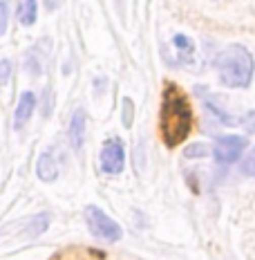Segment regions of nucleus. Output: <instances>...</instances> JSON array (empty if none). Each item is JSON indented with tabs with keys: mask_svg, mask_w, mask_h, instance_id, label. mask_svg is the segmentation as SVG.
I'll return each mask as SVG.
<instances>
[{
	"mask_svg": "<svg viewBox=\"0 0 255 260\" xmlns=\"http://www.w3.org/2000/svg\"><path fill=\"white\" fill-rule=\"evenodd\" d=\"M159 130L161 139L168 148L184 144L193 130V108L186 92L175 83H166L164 96H161L159 112Z\"/></svg>",
	"mask_w": 255,
	"mask_h": 260,
	"instance_id": "f257e3e1",
	"label": "nucleus"
},
{
	"mask_svg": "<svg viewBox=\"0 0 255 260\" xmlns=\"http://www.w3.org/2000/svg\"><path fill=\"white\" fill-rule=\"evenodd\" d=\"M215 70L220 74V81L226 88L240 90V88H248L251 85L255 61L246 47L233 43V45H226L215 56Z\"/></svg>",
	"mask_w": 255,
	"mask_h": 260,
	"instance_id": "f03ea898",
	"label": "nucleus"
},
{
	"mask_svg": "<svg viewBox=\"0 0 255 260\" xmlns=\"http://www.w3.org/2000/svg\"><path fill=\"white\" fill-rule=\"evenodd\" d=\"M85 222H88V229L92 234L96 238H101V240H105V242H117V240H121V236H123L121 226L99 207L85 209Z\"/></svg>",
	"mask_w": 255,
	"mask_h": 260,
	"instance_id": "7ed1b4c3",
	"label": "nucleus"
},
{
	"mask_svg": "<svg viewBox=\"0 0 255 260\" xmlns=\"http://www.w3.org/2000/svg\"><path fill=\"white\" fill-rule=\"evenodd\" d=\"M244 148H246V139L240 137V135H224L220 137L213 146V155L217 159V164H235L237 159L242 157Z\"/></svg>",
	"mask_w": 255,
	"mask_h": 260,
	"instance_id": "20e7f679",
	"label": "nucleus"
},
{
	"mask_svg": "<svg viewBox=\"0 0 255 260\" xmlns=\"http://www.w3.org/2000/svg\"><path fill=\"white\" fill-rule=\"evenodd\" d=\"M126 166V148H123V142L119 137H110L105 139L101 148V171L107 173V175H117V173L123 171Z\"/></svg>",
	"mask_w": 255,
	"mask_h": 260,
	"instance_id": "39448f33",
	"label": "nucleus"
},
{
	"mask_svg": "<svg viewBox=\"0 0 255 260\" xmlns=\"http://www.w3.org/2000/svg\"><path fill=\"white\" fill-rule=\"evenodd\" d=\"M36 110V94L34 92H23L18 99V106H16V112H14V128L20 130L27 121L31 119Z\"/></svg>",
	"mask_w": 255,
	"mask_h": 260,
	"instance_id": "423d86ee",
	"label": "nucleus"
},
{
	"mask_svg": "<svg viewBox=\"0 0 255 260\" xmlns=\"http://www.w3.org/2000/svg\"><path fill=\"white\" fill-rule=\"evenodd\" d=\"M83 139H85V110L77 108L72 119H69V142H72V148L77 153H81V148H83Z\"/></svg>",
	"mask_w": 255,
	"mask_h": 260,
	"instance_id": "0eeeda50",
	"label": "nucleus"
},
{
	"mask_svg": "<svg viewBox=\"0 0 255 260\" xmlns=\"http://www.w3.org/2000/svg\"><path fill=\"white\" fill-rule=\"evenodd\" d=\"M36 175H39L41 182H54L58 177V164L50 150L43 153L39 157V161H36Z\"/></svg>",
	"mask_w": 255,
	"mask_h": 260,
	"instance_id": "6e6552de",
	"label": "nucleus"
},
{
	"mask_svg": "<svg viewBox=\"0 0 255 260\" xmlns=\"http://www.w3.org/2000/svg\"><path fill=\"white\" fill-rule=\"evenodd\" d=\"M172 45H175V50L179 54V61H181L184 65L193 63V58H195V45H193V41L188 39V36L177 34L175 39H172Z\"/></svg>",
	"mask_w": 255,
	"mask_h": 260,
	"instance_id": "1a4fd4ad",
	"label": "nucleus"
},
{
	"mask_svg": "<svg viewBox=\"0 0 255 260\" xmlns=\"http://www.w3.org/2000/svg\"><path fill=\"white\" fill-rule=\"evenodd\" d=\"M36 16H39V3L36 0H20V7H18V18L23 25H34L36 23Z\"/></svg>",
	"mask_w": 255,
	"mask_h": 260,
	"instance_id": "9d476101",
	"label": "nucleus"
},
{
	"mask_svg": "<svg viewBox=\"0 0 255 260\" xmlns=\"http://www.w3.org/2000/svg\"><path fill=\"white\" fill-rule=\"evenodd\" d=\"M47 226H50V215H47V213H41V215H36V218L29 220V224H27L25 234H27V236H41V234H45V231H47Z\"/></svg>",
	"mask_w": 255,
	"mask_h": 260,
	"instance_id": "9b49d317",
	"label": "nucleus"
},
{
	"mask_svg": "<svg viewBox=\"0 0 255 260\" xmlns=\"http://www.w3.org/2000/svg\"><path fill=\"white\" fill-rule=\"evenodd\" d=\"M242 173L248 177H255V148L248 153V157L242 161Z\"/></svg>",
	"mask_w": 255,
	"mask_h": 260,
	"instance_id": "f8f14e48",
	"label": "nucleus"
},
{
	"mask_svg": "<svg viewBox=\"0 0 255 260\" xmlns=\"http://www.w3.org/2000/svg\"><path fill=\"white\" fill-rule=\"evenodd\" d=\"M7 18H9V3L7 0H0V36L7 29Z\"/></svg>",
	"mask_w": 255,
	"mask_h": 260,
	"instance_id": "ddd939ff",
	"label": "nucleus"
},
{
	"mask_svg": "<svg viewBox=\"0 0 255 260\" xmlns=\"http://www.w3.org/2000/svg\"><path fill=\"white\" fill-rule=\"evenodd\" d=\"M12 77V63L7 58H0V85H5Z\"/></svg>",
	"mask_w": 255,
	"mask_h": 260,
	"instance_id": "4468645a",
	"label": "nucleus"
},
{
	"mask_svg": "<svg viewBox=\"0 0 255 260\" xmlns=\"http://www.w3.org/2000/svg\"><path fill=\"white\" fill-rule=\"evenodd\" d=\"M123 126H132V101L123 99Z\"/></svg>",
	"mask_w": 255,
	"mask_h": 260,
	"instance_id": "2eb2a0df",
	"label": "nucleus"
},
{
	"mask_svg": "<svg viewBox=\"0 0 255 260\" xmlns=\"http://www.w3.org/2000/svg\"><path fill=\"white\" fill-rule=\"evenodd\" d=\"M242 123H244V126H246L248 130H251V133H255V110L248 112V115L242 119Z\"/></svg>",
	"mask_w": 255,
	"mask_h": 260,
	"instance_id": "dca6fc26",
	"label": "nucleus"
},
{
	"mask_svg": "<svg viewBox=\"0 0 255 260\" xmlns=\"http://www.w3.org/2000/svg\"><path fill=\"white\" fill-rule=\"evenodd\" d=\"M45 5H47V9H56L61 5V0H45Z\"/></svg>",
	"mask_w": 255,
	"mask_h": 260,
	"instance_id": "f3484780",
	"label": "nucleus"
}]
</instances>
